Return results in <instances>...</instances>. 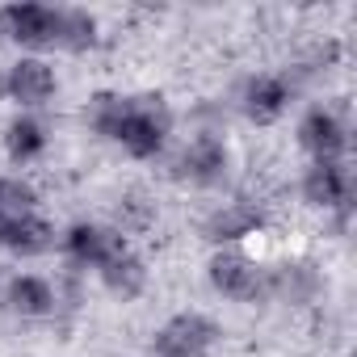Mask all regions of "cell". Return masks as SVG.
<instances>
[{"instance_id": "cell-1", "label": "cell", "mask_w": 357, "mask_h": 357, "mask_svg": "<svg viewBox=\"0 0 357 357\" xmlns=\"http://www.w3.org/2000/svg\"><path fill=\"white\" fill-rule=\"evenodd\" d=\"M172 105L164 93H126V109L114 135V147L135 164H155L172 147Z\"/></svg>"}, {"instance_id": "cell-2", "label": "cell", "mask_w": 357, "mask_h": 357, "mask_svg": "<svg viewBox=\"0 0 357 357\" xmlns=\"http://www.w3.org/2000/svg\"><path fill=\"white\" fill-rule=\"evenodd\" d=\"M231 168H236V151L223 139V130H215V126H198L176 147V160H172V176L198 194L223 190L231 181Z\"/></svg>"}, {"instance_id": "cell-3", "label": "cell", "mask_w": 357, "mask_h": 357, "mask_svg": "<svg viewBox=\"0 0 357 357\" xmlns=\"http://www.w3.org/2000/svg\"><path fill=\"white\" fill-rule=\"evenodd\" d=\"M206 286L219 298L236 303V307L269 303V269L248 248H211V257H206Z\"/></svg>"}, {"instance_id": "cell-4", "label": "cell", "mask_w": 357, "mask_h": 357, "mask_svg": "<svg viewBox=\"0 0 357 357\" xmlns=\"http://www.w3.org/2000/svg\"><path fill=\"white\" fill-rule=\"evenodd\" d=\"M223 340V328L215 315L185 307V311H172L147 340V357H215Z\"/></svg>"}, {"instance_id": "cell-5", "label": "cell", "mask_w": 357, "mask_h": 357, "mask_svg": "<svg viewBox=\"0 0 357 357\" xmlns=\"http://www.w3.org/2000/svg\"><path fill=\"white\" fill-rule=\"evenodd\" d=\"M0 38L17 47V55H47L59 43V5L43 0H9L0 5Z\"/></svg>"}, {"instance_id": "cell-6", "label": "cell", "mask_w": 357, "mask_h": 357, "mask_svg": "<svg viewBox=\"0 0 357 357\" xmlns=\"http://www.w3.org/2000/svg\"><path fill=\"white\" fill-rule=\"evenodd\" d=\"M298 198L307 211L349 223L353 215V168L349 160H307L298 176Z\"/></svg>"}, {"instance_id": "cell-7", "label": "cell", "mask_w": 357, "mask_h": 357, "mask_svg": "<svg viewBox=\"0 0 357 357\" xmlns=\"http://www.w3.org/2000/svg\"><path fill=\"white\" fill-rule=\"evenodd\" d=\"M294 97H298L294 76H290V72H273V68H265V72H248V76L240 80L236 109H240V118H244L248 126L269 130V126L286 122V114L294 109Z\"/></svg>"}, {"instance_id": "cell-8", "label": "cell", "mask_w": 357, "mask_h": 357, "mask_svg": "<svg viewBox=\"0 0 357 357\" xmlns=\"http://www.w3.org/2000/svg\"><path fill=\"white\" fill-rule=\"evenodd\" d=\"M130 236H122L114 223H101V219H72L68 227H59V252H63V265L68 273H97Z\"/></svg>"}, {"instance_id": "cell-9", "label": "cell", "mask_w": 357, "mask_h": 357, "mask_svg": "<svg viewBox=\"0 0 357 357\" xmlns=\"http://www.w3.org/2000/svg\"><path fill=\"white\" fill-rule=\"evenodd\" d=\"M0 303H5V311L13 319H22V324H51L63 311L59 282H51L47 273H34V269L9 273L5 286H0Z\"/></svg>"}, {"instance_id": "cell-10", "label": "cell", "mask_w": 357, "mask_h": 357, "mask_svg": "<svg viewBox=\"0 0 357 357\" xmlns=\"http://www.w3.org/2000/svg\"><path fill=\"white\" fill-rule=\"evenodd\" d=\"M5 89L17 114H43L59 97V72L47 55H17L5 68Z\"/></svg>"}, {"instance_id": "cell-11", "label": "cell", "mask_w": 357, "mask_h": 357, "mask_svg": "<svg viewBox=\"0 0 357 357\" xmlns=\"http://www.w3.org/2000/svg\"><path fill=\"white\" fill-rule=\"evenodd\" d=\"M269 227V211L252 198H227L202 219V236L211 248H248Z\"/></svg>"}, {"instance_id": "cell-12", "label": "cell", "mask_w": 357, "mask_h": 357, "mask_svg": "<svg viewBox=\"0 0 357 357\" xmlns=\"http://www.w3.org/2000/svg\"><path fill=\"white\" fill-rule=\"evenodd\" d=\"M294 143L303 147L307 160H349V122L328 101L307 105L294 126Z\"/></svg>"}, {"instance_id": "cell-13", "label": "cell", "mask_w": 357, "mask_h": 357, "mask_svg": "<svg viewBox=\"0 0 357 357\" xmlns=\"http://www.w3.org/2000/svg\"><path fill=\"white\" fill-rule=\"evenodd\" d=\"M97 286L109 294V298H118V303H135V298H143L147 294V286H151V265H147V257L135 248V240H126L97 273Z\"/></svg>"}, {"instance_id": "cell-14", "label": "cell", "mask_w": 357, "mask_h": 357, "mask_svg": "<svg viewBox=\"0 0 357 357\" xmlns=\"http://www.w3.org/2000/svg\"><path fill=\"white\" fill-rule=\"evenodd\" d=\"M51 147V130L38 114H13L5 122V130H0V151H5V160L13 168H30L47 155Z\"/></svg>"}, {"instance_id": "cell-15", "label": "cell", "mask_w": 357, "mask_h": 357, "mask_svg": "<svg viewBox=\"0 0 357 357\" xmlns=\"http://www.w3.org/2000/svg\"><path fill=\"white\" fill-rule=\"evenodd\" d=\"M55 248H59V227L43 211L22 215V219H9V227H5V252L13 261H43Z\"/></svg>"}, {"instance_id": "cell-16", "label": "cell", "mask_w": 357, "mask_h": 357, "mask_svg": "<svg viewBox=\"0 0 357 357\" xmlns=\"http://www.w3.org/2000/svg\"><path fill=\"white\" fill-rule=\"evenodd\" d=\"M269 269V303H286V307H307L319 298V269L311 261H278V265H265Z\"/></svg>"}, {"instance_id": "cell-17", "label": "cell", "mask_w": 357, "mask_h": 357, "mask_svg": "<svg viewBox=\"0 0 357 357\" xmlns=\"http://www.w3.org/2000/svg\"><path fill=\"white\" fill-rule=\"evenodd\" d=\"M105 43V26H101V13L84 9V5H59V43L55 51L59 55H93L97 47Z\"/></svg>"}, {"instance_id": "cell-18", "label": "cell", "mask_w": 357, "mask_h": 357, "mask_svg": "<svg viewBox=\"0 0 357 357\" xmlns=\"http://www.w3.org/2000/svg\"><path fill=\"white\" fill-rule=\"evenodd\" d=\"M34 211H43L38 185L22 172H0V219H22Z\"/></svg>"}, {"instance_id": "cell-19", "label": "cell", "mask_w": 357, "mask_h": 357, "mask_svg": "<svg viewBox=\"0 0 357 357\" xmlns=\"http://www.w3.org/2000/svg\"><path fill=\"white\" fill-rule=\"evenodd\" d=\"M0 105H9V89H5V68H0Z\"/></svg>"}, {"instance_id": "cell-20", "label": "cell", "mask_w": 357, "mask_h": 357, "mask_svg": "<svg viewBox=\"0 0 357 357\" xmlns=\"http://www.w3.org/2000/svg\"><path fill=\"white\" fill-rule=\"evenodd\" d=\"M5 227H9V219H0V252H5Z\"/></svg>"}]
</instances>
